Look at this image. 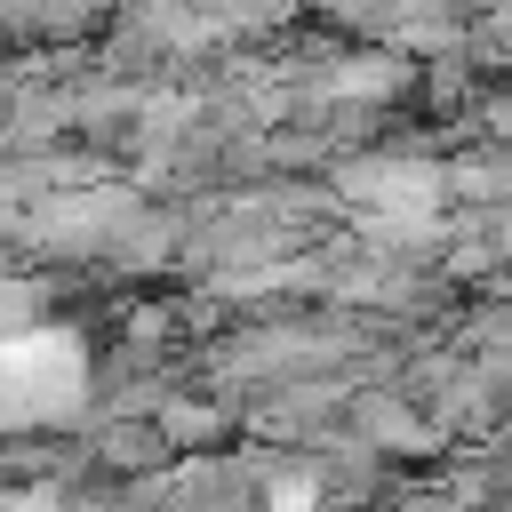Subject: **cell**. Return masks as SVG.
Segmentation results:
<instances>
[{"instance_id": "1", "label": "cell", "mask_w": 512, "mask_h": 512, "mask_svg": "<svg viewBox=\"0 0 512 512\" xmlns=\"http://www.w3.org/2000/svg\"><path fill=\"white\" fill-rule=\"evenodd\" d=\"M88 392H96V352L72 320L0 328V440L72 424L88 408Z\"/></svg>"}]
</instances>
